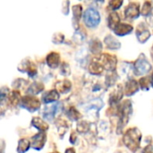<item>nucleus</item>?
<instances>
[{
	"instance_id": "33",
	"label": "nucleus",
	"mask_w": 153,
	"mask_h": 153,
	"mask_svg": "<svg viewBox=\"0 0 153 153\" xmlns=\"http://www.w3.org/2000/svg\"><path fill=\"white\" fill-rule=\"evenodd\" d=\"M152 12V3L149 1H146L143 4V6L142 8V14L144 16H148Z\"/></svg>"
},
{
	"instance_id": "41",
	"label": "nucleus",
	"mask_w": 153,
	"mask_h": 153,
	"mask_svg": "<svg viewBox=\"0 0 153 153\" xmlns=\"http://www.w3.org/2000/svg\"><path fill=\"white\" fill-rule=\"evenodd\" d=\"M151 81H152V88H153V73H152V78H151Z\"/></svg>"
},
{
	"instance_id": "17",
	"label": "nucleus",
	"mask_w": 153,
	"mask_h": 153,
	"mask_svg": "<svg viewBox=\"0 0 153 153\" xmlns=\"http://www.w3.org/2000/svg\"><path fill=\"white\" fill-rule=\"evenodd\" d=\"M82 5L81 4H76L73 7V25L75 28V30H78L79 27V21L82 16Z\"/></svg>"
},
{
	"instance_id": "37",
	"label": "nucleus",
	"mask_w": 153,
	"mask_h": 153,
	"mask_svg": "<svg viewBox=\"0 0 153 153\" xmlns=\"http://www.w3.org/2000/svg\"><path fill=\"white\" fill-rule=\"evenodd\" d=\"M61 74L64 75H68L70 74V67L67 64L64 63L61 65Z\"/></svg>"
},
{
	"instance_id": "39",
	"label": "nucleus",
	"mask_w": 153,
	"mask_h": 153,
	"mask_svg": "<svg viewBox=\"0 0 153 153\" xmlns=\"http://www.w3.org/2000/svg\"><path fill=\"white\" fill-rule=\"evenodd\" d=\"M143 153H152V145H148L147 147H145Z\"/></svg>"
},
{
	"instance_id": "4",
	"label": "nucleus",
	"mask_w": 153,
	"mask_h": 153,
	"mask_svg": "<svg viewBox=\"0 0 153 153\" xmlns=\"http://www.w3.org/2000/svg\"><path fill=\"white\" fill-rule=\"evenodd\" d=\"M83 21L88 27H96L100 22V13L94 8H88L83 13Z\"/></svg>"
},
{
	"instance_id": "25",
	"label": "nucleus",
	"mask_w": 153,
	"mask_h": 153,
	"mask_svg": "<svg viewBox=\"0 0 153 153\" xmlns=\"http://www.w3.org/2000/svg\"><path fill=\"white\" fill-rule=\"evenodd\" d=\"M30 147V143L28 139H21L18 143L17 146V152L18 153H25Z\"/></svg>"
},
{
	"instance_id": "29",
	"label": "nucleus",
	"mask_w": 153,
	"mask_h": 153,
	"mask_svg": "<svg viewBox=\"0 0 153 153\" xmlns=\"http://www.w3.org/2000/svg\"><path fill=\"white\" fill-rule=\"evenodd\" d=\"M117 78H118V75H117V74L115 71H113L110 74H107V76H106V85L108 87L113 86L116 83Z\"/></svg>"
},
{
	"instance_id": "14",
	"label": "nucleus",
	"mask_w": 153,
	"mask_h": 153,
	"mask_svg": "<svg viewBox=\"0 0 153 153\" xmlns=\"http://www.w3.org/2000/svg\"><path fill=\"white\" fill-rule=\"evenodd\" d=\"M133 26L127 23H120L114 30L115 34L117 36H125L133 31Z\"/></svg>"
},
{
	"instance_id": "20",
	"label": "nucleus",
	"mask_w": 153,
	"mask_h": 153,
	"mask_svg": "<svg viewBox=\"0 0 153 153\" xmlns=\"http://www.w3.org/2000/svg\"><path fill=\"white\" fill-rule=\"evenodd\" d=\"M57 108H58L57 104L46 107L44 108V111H43V117H44V118H46L48 121L53 120L54 117H55V116H56V113L57 111Z\"/></svg>"
},
{
	"instance_id": "9",
	"label": "nucleus",
	"mask_w": 153,
	"mask_h": 153,
	"mask_svg": "<svg viewBox=\"0 0 153 153\" xmlns=\"http://www.w3.org/2000/svg\"><path fill=\"white\" fill-rule=\"evenodd\" d=\"M47 136L44 132H39L31 138V146L36 151H40L46 143Z\"/></svg>"
},
{
	"instance_id": "40",
	"label": "nucleus",
	"mask_w": 153,
	"mask_h": 153,
	"mask_svg": "<svg viewBox=\"0 0 153 153\" xmlns=\"http://www.w3.org/2000/svg\"><path fill=\"white\" fill-rule=\"evenodd\" d=\"M65 153H75V151H74V149H73V148H69V149L66 150Z\"/></svg>"
},
{
	"instance_id": "23",
	"label": "nucleus",
	"mask_w": 153,
	"mask_h": 153,
	"mask_svg": "<svg viewBox=\"0 0 153 153\" xmlns=\"http://www.w3.org/2000/svg\"><path fill=\"white\" fill-rule=\"evenodd\" d=\"M56 128H57L58 134H59L61 137H63V135L65 134L66 132H67V130H68V125H67V123H66L65 120L59 118V119H57V121L56 122Z\"/></svg>"
},
{
	"instance_id": "8",
	"label": "nucleus",
	"mask_w": 153,
	"mask_h": 153,
	"mask_svg": "<svg viewBox=\"0 0 153 153\" xmlns=\"http://www.w3.org/2000/svg\"><path fill=\"white\" fill-rule=\"evenodd\" d=\"M140 14V7H139V4L138 3H129V4L126 6V10H125V16L126 19H136L138 18Z\"/></svg>"
},
{
	"instance_id": "16",
	"label": "nucleus",
	"mask_w": 153,
	"mask_h": 153,
	"mask_svg": "<svg viewBox=\"0 0 153 153\" xmlns=\"http://www.w3.org/2000/svg\"><path fill=\"white\" fill-rule=\"evenodd\" d=\"M72 88V83L70 82V81L68 80H63V81H59L56 83V90L62 94L67 93L70 91Z\"/></svg>"
},
{
	"instance_id": "27",
	"label": "nucleus",
	"mask_w": 153,
	"mask_h": 153,
	"mask_svg": "<svg viewBox=\"0 0 153 153\" xmlns=\"http://www.w3.org/2000/svg\"><path fill=\"white\" fill-rule=\"evenodd\" d=\"M21 96L19 94L18 91H12L9 95H8V100L10 102V104L12 106H14L16 107L20 102H21Z\"/></svg>"
},
{
	"instance_id": "43",
	"label": "nucleus",
	"mask_w": 153,
	"mask_h": 153,
	"mask_svg": "<svg viewBox=\"0 0 153 153\" xmlns=\"http://www.w3.org/2000/svg\"><path fill=\"white\" fill-rule=\"evenodd\" d=\"M52 153H58V152H52Z\"/></svg>"
},
{
	"instance_id": "12",
	"label": "nucleus",
	"mask_w": 153,
	"mask_h": 153,
	"mask_svg": "<svg viewBox=\"0 0 153 153\" xmlns=\"http://www.w3.org/2000/svg\"><path fill=\"white\" fill-rule=\"evenodd\" d=\"M123 88L121 85H117L116 89L112 91L109 97V103L110 105H116L123 98Z\"/></svg>"
},
{
	"instance_id": "3",
	"label": "nucleus",
	"mask_w": 153,
	"mask_h": 153,
	"mask_svg": "<svg viewBox=\"0 0 153 153\" xmlns=\"http://www.w3.org/2000/svg\"><path fill=\"white\" fill-rule=\"evenodd\" d=\"M152 70V65L147 60L145 55L141 54L134 65V71L136 75H143L148 74Z\"/></svg>"
},
{
	"instance_id": "11",
	"label": "nucleus",
	"mask_w": 153,
	"mask_h": 153,
	"mask_svg": "<svg viewBox=\"0 0 153 153\" xmlns=\"http://www.w3.org/2000/svg\"><path fill=\"white\" fill-rule=\"evenodd\" d=\"M139 91L138 82L134 79H129L125 86V93L126 96H133Z\"/></svg>"
},
{
	"instance_id": "6",
	"label": "nucleus",
	"mask_w": 153,
	"mask_h": 153,
	"mask_svg": "<svg viewBox=\"0 0 153 153\" xmlns=\"http://www.w3.org/2000/svg\"><path fill=\"white\" fill-rule=\"evenodd\" d=\"M96 59L100 63L105 70L109 72L115 71L117 63V59L115 56H112L110 54H102L100 57Z\"/></svg>"
},
{
	"instance_id": "30",
	"label": "nucleus",
	"mask_w": 153,
	"mask_h": 153,
	"mask_svg": "<svg viewBox=\"0 0 153 153\" xmlns=\"http://www.w3.org/2000/svg\"><path fill=\"white\" fill-rule=\"evenodd\" d=\"M90 129H91V125L86 121H80L77 124V131L80 134H86L90 131Z\"/></svg>"
},
{
	"instance_id": "21",
	"label": "nucleus",
	"mask_w": 153,
	"mask_h": 153,
	"mask_svg": "<svg viewBox=\"0 0 153 153\" xmlns=\"http://www.w3.org/2000/svg\"><path fill=\"white\" fill-rule=\"evenodd\" d=\"M120 24V17L117 13H111L108 18V25L109 29L115 30V29Z\"/></svg>"
},
{
	"instance_id": "10",
	"label": "nucleus",
	"mask_w": 153,
	"mask_h": 153,
	"mask_svg": "<svg viewBox=\"0 0 153 153\" xmlns=\"http://www.w3.org/2000/svg\"><path fill=\"white\" fill-rule=\"evenodd\" d=\"M136 37L140 43H145L151 37L150 30L143 23H141L136 29Z\"/></svg>"
},
{
	"instance_id": "36",
	"label": "nucleus",
	"mask_w": 153,
	"mask_h": 153,
	"mask_svg": "<svg viewBox=\"0 0 153 153\" xmlns=\"http://www.w3.org/2000/svg\"><path fill=\"white\" fill-rule=\"evenodd\" d=\"M28 82H26L25 80H23V79H18V80H16L15 82H13V88H15V89H19V88H23V85H22V83H27Z\"/></svg>"
},
{
	"instance_id": "13",
	"label": "nucleus",
	"mask_w": 153,
	"mask_h": 153,
	"mask_svg": "<svg viewBox=\"0 0 153 153\" xmlns=\"http://www.w3.org/2000/svg\"><path fill=\"white\" fill-rule=\"evenodd\" d=\"M47 64L50 68H56L60 64V55L56 52H51L47 56Z\"/></svg>"
},
{
	"instance_id": "7",
	"label": "nucleus",
	"mask_w": 153,
	"mask_h": 153,
	"mask_svg": "<svg viewBox=\"0 0 153 153\" xmlns=\"http://www.w3.org/2000/svg\"><path fill=\"white\" fill-rule=\"evenodd\" d=\"M18 69L22 73H27L29 76L33 77L37 74V68L35 65L29 59H24L18 65Z\"/></svg>"
},
{
	"instance_id": "32",
	"label": "nucleus",
	"mask_w": 153,
	"mask_h": 153,
	"mask_svg": "<svg viewBox=\"0 0 153 153\" xmlns=\"http://www.w3.org/2000/svg\"><path fill=\"white\" fill-rule=\"evenodd\" d=\"M86 35L84 34V32L82 31V30H77L75 33H74V41L76 42V43H82V42H83L84 41V39H85V37Z\"/></svg>"
},
{
	"instance_id": "28",
	"label": "nucleus",
	"mask_w": 153,
	"mask_h": 153,
	"mask_svg": "<svg viewBox=\"0 0 153 153\" xmlns=\"http://www.w3.org/2000/svg\"><path fill=\"white\" fill-rule=\"evenodd\" d=\"M66 114H67V117L71 120H74V121H77V120H79V119L82 118V115L80 114V112L75 108H74V107H71L67 110Z\"/></svg>"
},
{
	"instance_id": "2",
	"label": "nucleus",
	"mask_w": 153,
	"mask_h": 153,
	"mask_svg": "<svg viewBox=\"0 0 153 153\" xmlns=\"http://www.w3.org/2000/svg\"><path fill=\"white\" fill-rule=\"evenodd\" d=\"M133 112L132 102L130 100H125L118 108L117 115H118V124H117V133L120 134L124 129V127L127 125L130 117Z\"/></svg>"
},
{
	"instance_id": "15",
	"label": "nucleus",
	"mask_w": 153,
	"mask_h": 153,
	"mask_svg": "<svg viewBox=\"0 0 153 153\" xmlns=\"http://www.w3.org/2000/svg\"><path fill=\"white\" fill-rule=\"evenodd\" d=\"M104 42H105L107 48L109 49H112V50H117L121 48V43L111 35H108L104 39Z\"/></svg>"
},
{
	"instance_id": "35",
	"label": "nucleus",
	"mask_w": 153,
	"mask_h": 153,
	"mask_svg": "<svg viewBox=\"0 0 153 153\" xmlns=\"http://www.w3.org/2000/svg\"><path fill=\"white\" fill-rule=\"evenodd\" d=\"M108 4H109L111 9L117 10V9L120 8V6L123 4V1H121V0H112V1H110L108 3Z\"/></svg>"
},
{
	"instance_id": "31",
	"label": "nucleus",
	"mask_w": 153,
	"mask_h": 153,
	"mask_svg": "<svg viewBox=\"0 0 153 153\" xmlns=\"http://www.w3.org/2000/svg\"><path fill=\"white\" fill-rule=\"evenodd\" d=\"M139 84H140V86H141V88L143 90L147 91V90L150 89V86L152 84V81H151V79L149 77H143V78L140 79Z\"/></svg>"
},
{
	"instance_id": "24",
	"label": "nucleus",
	"mask_w": 153,
	"mask_h": 153,
	"mask_svg": "<svg viewBox=\"0 0 153 153\" xmlns=\"http://www.w3.org/2000/svg\"><path fill=\"white\" fill-rule=\"evenodd\" d=\"M43 90H44V85L42 83H40V82H33L30 86V88L28 89L27 92L32 96V95H36V94L40 93Z\"/></svg>"
},
{
	"instance_id": "5",
	"label": "nucleus",
	"mask_w": 153,
	"mask_h": 153,
	"mask_svg": "<svg viewBox=\"0 0 153 153\" xmlns=\"http://www.w3.org/2000/svg\"><path fill=\"white\" fill-rule=\"evenodd\" d=\"M20 104L22 108L27 109L30 112L37 111L40 108V101L31 95H26L22 97Z\"/></svg>"
},
{
	"instance_id": "1",
	"label": "nucleus",
	"mask_w": 153,
	"mask_h": 153,
	"mask_svg": "<svg viewBox=\"0 0 153 153\" xmlns=\"http://www.w3.org/2000/svg\"><path fill=\"white\" fill-rule=\"evenodd\" d=\"M142 133L138 128H130L126 131L123 137V143L131 152H135L141 144Z\"/></svg>"
},
{
	"instance_id": "22",
	"label": "nucleus",
	"mask_w": 153,
	"mask_h": 153,
	"mask_svg": "<svg viewBox=\"0 0 153 153\" xmlns=\"http://www.w3.org/2000/svg\"><path fill=\"white\" fill-rule=\"evenodd\" d=\"M31 125L41 132H46L48 129V125L39 117H33L31 120Z\"/></svg>"
},
{
	"instance_id": "42",
	"label": "nucleus",
	"mask_w": 153,
	"mask_h": 153,
	"mask_svg": "<svg viewBox=\"0 0 153 153\" xmlns=\"http://www.w3.org/2000/svg\"><path fill=\"white\" fill-rule=\"evenodd\" d=\"M151 54H152V59H153V47H152V51H151Z\"/></svg>"
},
{
	"instance_id": "38",
	"label": "nucleus",
	"mask_w": 153,
	"mask_h": 153,
	"mask_svg": "<svg viewBox=\"0 0 153 153\" xmlns=\"http://www.w3.org/2000/svg\"><path fill=\"white\" fill-rule=\"evenodd\" d=\"M76 139H77V136H76V134H75V133H74V132H73V133L71 134L70 142H71L73 144H74V143H75V141H76Z\"/></svg>"
},
{
	"instance_id": "18",
	"label": "nucleus",
	"mask_w": 153,
	"mask_h": 153,
	"mask_svg": "<svg viewBox=\"0 0 153 153\" xmlns=\"http://www.w3.org/2000/svg\"><path fill=\"white\" fill-rule=\"evenodd\" d=\"M59 99V92L56 90H52L49 91H47L42 95V101L44 103H50L56 101Z\"/></svg>"
},
{
	"instance_id": "34",
	"label": "nucleus",
	"mask_w": 153,
	"mask_h": 153,
	"mask_svg": "<svg viewBox=\"0 0 153 153\" xmlns=\"http://www.w3.org/2000/svg\"><path fill=\"white\" fill-rule=\"evenodd\" d=\"M64 39H65V36H64L62 33L58 32V33H56V34L54 35V37H53V39H52V41H53L55 44H61V43H63Z\"/></svg>"
},
{
	"instance_id": "26",
	"label": "nucleus",
	"mask_w": 153,
	"mask_h": 153,
	"mask_svg": "<svg viewBox=\"0 0 153 153\" xmlns=\"http://www.w3.org/2000/svg\"><path fill=\"white\" fill-rule=\"evenodd\" d=\"M90 50L93 54H95V55L100 54L101 52V50H102V44H101V42L99 39H93L91 42V44H90Z\"/></svg>"
},
{
	"instance_id": "19",
	"label": "nucleus",
	"mask_w": 153,
	"mask_h": 153,
	"mask_svg": "<svg viewBox=\"0 0 153 153\" xmlns=\"http://www.w3.org/2000/svg\"><path fill=\"white\" fill-rule=\"evenodd\" d=\"M103 70H105L103 68V66L100 65V63L95 58L93 59L91 64L89 65V71L91 74H95V75H99V74H101Z\"/></svg>"
}]
</instances>
